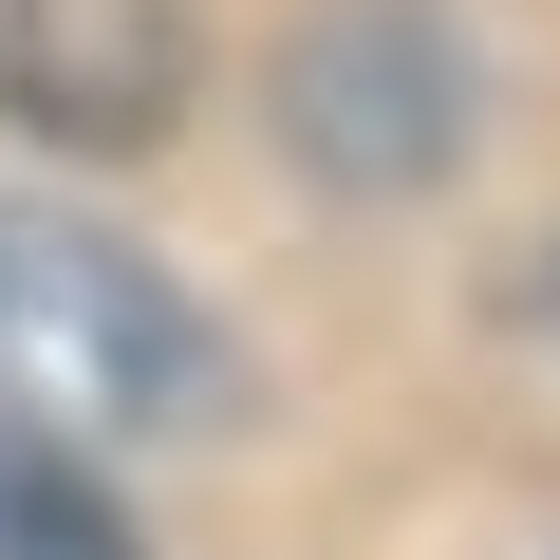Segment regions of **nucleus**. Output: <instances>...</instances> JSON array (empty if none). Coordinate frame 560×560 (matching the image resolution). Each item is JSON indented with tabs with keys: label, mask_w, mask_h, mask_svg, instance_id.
I'll return each instance as SVG.
<instances>
[{
	"label": "nucleus",
	"mask_w": 560,
	"mask_h": 560,
	"mask_svg": "<svg viewBox=\"0 0 560 560\" xmlns=\"http://www.w3.org/2000/svg\"><path fill=\"white\" fill-rule=\"evenodd\" d=\"M224 337L187 318V280L75 206L0 187V430L38 448H150V430H224Z\"/></svg>",
	"instance_id": "f257e3e1"
},
{
	"label": "nucleus",
	"mask_w": 560,
	"mask_h": 560,
	"mask_svg": "<svg viewBox=\"0 0 560 560\" xmlns=\"http://www.w3.org/2000/svg\"><path fill=\"white\" fill-rule=\"evenodd\" d=\"M467 38L430 20V0H318L300 57H280V131H300L318 187H430L467 150Z\"/></svg>",
	"instance_id": "f03ea898"
},
{
	"label": "nucleus",
	"mask_w": 560,
	"mask_h": 560,
	"mask_svg": "<svg viewBox=\"0 0 560 560\" xmlns=\"http://www.w3.org/2000/svg\"><path fill=\"white\" fill-rule=\"evenodd\" d=\"M206 38L187 0H0V131H57V150H150L187 113Z\"/></svg>",
	"instance_id": "7ed1b4c3"
},
{
	"label": "nucleus",
	"mask_w": 560,
	"mask_h": 560,
	"mask_svg": "<svg viewBox=\"0 0 560 560\" xmlns=\"http://www.w3.org/2000/svg\"><path fill=\"white\" fill-rule=\"evenodd\" d=\"M0 560H131V504L94 486V448L0 430Z\"/></svg>",
	"instance_id": "20e7f679"
},
{
	"label": "nucleus",
	"mask_w": 560,
	"mask_h": 560,
	"mask_svg": "<svg viewBox=\"0 0 560 560\" xmlns=\"http://www.w3.org/2000/svg\"><path fill=\"white\" fill-rule=\"evenodd\" d=\"M541 300H560V261H541Z\"/></svg>",
	"instance_id": "39448f33"
}]
</instances>
